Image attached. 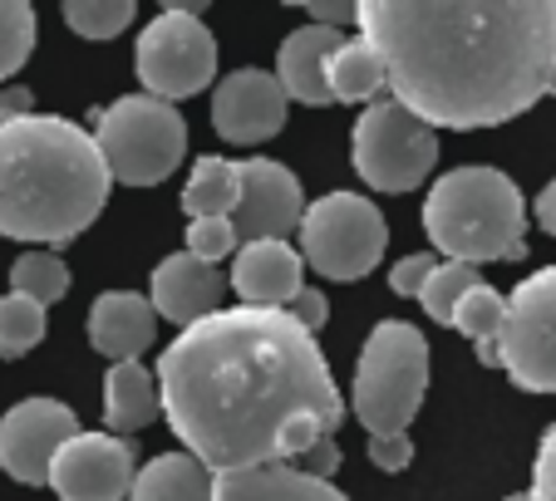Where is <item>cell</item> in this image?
I'll list each match as a JSON object with an SVG mask.
<instances>
[{
    "mask_svg": "<svg viewBox=\"0 0 556 501\" xmlns=\"http://www.w3.org/2000/svg\"><path fill=\"white\" fill-rule=\"evenodd\" d=\"M369 462L379 472H404L414 462V442L409 433H389V438H369Z\"/></svg>",
    "mask_w": 556,
    "mask_h": 501,
    "instance_id": "d6a6232c",
    "label": "cell"
},
{
    "mask_svg": "<svg viewBox=\"0 0 556 501\" xmlns=\"http://www.w3.org/2000/svg\"><path fill=\"white\" fill-rule=\"evenodd\" d=\"M79 433V418L60 398H25L0 418V467L25 487H45L50 462Z\"/></svg>",
    "mask_w": 556,
    "mask_h": 501,
    "instance_id": "4fadbf2b",
    "label": "cell"
},
{
    "mask_svg": "<svg viewBox=\"0 0 556 501\" xmlns=\"http://www.w3.org/2000/svg\"><path fill=\"white\" fill-rule=\"evenodd\" d=\"M472 285H483V281H478V266L439 261V266H433V275L424 281V291H419L424 314H433L439 324H453V310H458V300L472 291Z\"/></svg>",
    "mask_w": 556,
    "mask_h": 501,
    "instance_id": "f1b7e54d",
    "label": "cell"
},
{
    "mask_svg": "<svg viewBox=\"0 0 556 501\" xmlns=\"http://www.w3.org/2000/svg\"><path fill=\"white\" fill-rule=\"evenodd\" d=\"M64 25L85 40L104 44L134 25V0H64Z\"/></svg>",
    "mask_w": 556,
    "mask_h": 501,
    "instance_id": "4316f807",
    "label": "cell"
},
{
    "mask_svg": "<svg viewBox=\"0 0 556 501\" xmlns=\"http://www.w3.org/2000/svg\"><path fill=\"white\" fill-rule=\"evenodd\" d=\"M222 295H227V275H222L217 266L188 256V251L168 256V261H157L153 281H148V305H153V314L182 324V330L198 324V320H207V314H217Z\"/></svg>",
    "mask_w": 556,
    "mask_h": 501,
    "instance_id": "2e32d148",
    "label": "cell"
},
{
    "mask_svg": "<svg viewBox=\"0 0 556 501\" xmlns=\"http://www.w3.org/2000/svg\"><path fill=\"white\" fill-rule=\"evenodd\" d=\"M138 477V452L114 433H74L50 462V487L60 501H124Z\"/></svg>",
    "mask_w": 556,
    "mask_h": 501,
    "instance_id": "8fae6325",
    "label": "cell"
},
{
    "mask_svg": "<svg viewBox=\"0 0 556 501\" xmlns=\"http://www.w3.org/2000/svg\"><path fill=\"white\" fill-rule=\"evenodd\" d=\"M286 314H291L305 334H320V330H326V320H330V300L320 291H311V285H305V291L286 305Z\"/></svg>",
    "mask_w": 556,
    "mask_h": 501,
    "instance_id": "836d02e7",
    "label": "cell"
},
{
    "mask_svg": "<svg viewBox=\"0 0 556 501\" xmlns=\"http://www.w3.org/2000/svg\"><path fill=\"white\" fill-rule=\"evenodd\" d=\"M128 501H212V472L188 452H163L138 467Z\"/></svg>",
    "mask_w": 556,
    "mask_h": 501,
    "instance_id": "44dd1931",
    "label": "cell"
},
{
    "mask_svg": "<svg viewBox=\"0 0 556 501\" xmlns=\"http://www.w3.org/2000/svg\"><path fill=\"white\" fill-rule=\"evenodd\" d=\"M433 256L429 251H414V256H404V261H394V271H389V291L394 295H419L424 281L433 275Z\"/></svg>",
    "mask_w": 556,
    "mask_h": 501,
    "instance_id": "1f68e13d",
    "label": "cell"
},
{
    "mask_svg": "<svg viewBox=\"0 0 556 501\" xmlns=\"http://www.w3.org/2000/svg\"><path fill=\"white\" fill-rule=\"evenodd\" d=\"M138 79H143L148 99L178 104V99L202 94L217 79V40L202 25V15L188 11H163L143 25L138 35Z\"/></svg>",
    "mask_w": 556,
    "mask_h": 501,
    "instance_id": "30bf717a",
    "label": "cell"
},
{
    "mask_svg": "<svg viewBox=\"0 0 556 501\" xmlns=\"http://www.w3.org/2000/svg\"><path fill=\"white\" fill-rule=\"evenodd\" d=\"M188 256H198V261H207V266L237 256V231H231V221L227 217L192 221V227H188Z\"/></svg>",
    "mask_w": 556,
    "mask_h": 501,
    "instance_id": "f546056e",
    "label": "cell"
},
{
    "mask_svg": "<svg viewBox=\"0 0 556 501\" xmlns=\"http://www.w3.org/2000/svg\"><path fill=\"white\" fill-rule=\"evenodd\" d=\"M350 163L375 192H414L439 167V133L394 99H375L355 118Z\"/></svg>",
    "mask_w": 556,
    "mask_h": 501,
    "instance_id": "ba28073f",
    "label": "cell"
},
{
    "mask_svg": "<svg viewBox=\"0 0 556 501\" xmlns=\"http://www.w3.org/2000/svg\"><path fill=\"white\" fill-rule=\"evenodd\" d=\"M507 501H527V497H507Z\"/></svg>",
    "mask_w": 556,
    "mask_h": 501,
    "instance_id": "f35d334b",
    "label": "cell"
},
{
    "mask_svg": "<svg viewBox=\"0 0 556 501\" xmlns=\"http://www.w3.org/2000/svg\"><path fill=\"white\" fill-rule=\"evenodd\" d=\"M157 418V378L153 369H143L134 359V364H109L104 374V423L114 438H124V433H138L148 428Z\"/></svg>",
    "mask_w": 556,
    "mask_h": 501,
    "instance_id": "ffe728a7",
    "label": "cell"
},
{
    "mask_svg": "<svg viewBox=\"0 0 556 501\" xmlns=\"http://www.w3.org/2000/svg\"><path fill=\"white\" fill-rule=\"evenodd\" d=\"M157 413L207 472L295 462L345 423L326 355L286 310H217L157 355Z\"/></svg>",
    "mask_w": 556,
    "mask_h": 501,
    "instance_id": "6da1fadb",
    "label": "cell"
},
{
    "mask_svg": "<svg viewBox=\"0 0 556 501\" xmlns=\"http://www.w3.org/2000/svg\"><path fill=\"white\" fill-rule=\"evenodd\" d=\"M109 167L94 133L60 114L0 118V236L70 246L109 202Z\"/></svg>",
    "mask_w": 556,
    "mask_h": 501,
    "instance_id": "3957f363",
    "label": "cell"
},
{
    "mask_svg": "<svg viewBox=\"0 0 556 501\" xmlns=\"http://www.w3.org/2000/svg\"><path fill=\"white\" fill-rule=\"evenodd\" d=\"M301 261L315 266L326 281H359L384 256V211L359 192H326L301 217Z\"/></svg>",
    "mask_w": 556,
    "mask_h": 501,
    "instance_id": "52a82bcc",
    "label": "cell"
},
{
    "mask_svg": "<svg viewBox=\"0 0 556 501\" xmlns=\"http://www.w3.org/2000/svg\"><path fill=\"white\" fill-rule=\"evenodd\" d=\"M546 99H556V64L546 69Z\"/></svg>",
    "mask_w": 556,
    "mask_h": 501,
    "instance_id": "74e56055",
    "label": "cell"
},
{
    "mask_svg": "<svg viewBox=\"0 0 556 501\" xmlns=\"http://www.w3.org/2000/svg\"><path fill=\"white\" fill-rule=\"evenodd\" d=\"M429 241L463 266L522 261L527 256V202L503 167H453L424 197Z\"/></svg>",
    "mask_w": 556,
    "mask_h": 501,
    "instance_id": "277c9868",
    "label": "cell"
},
{
    "mask_svg": "<svg viewBox=\"0 0 556 501\" xmlns=\"http://www.w3.org/2000/svg\"><path fill=\"white\" fill-rule=\"evenodd\" d=\"M326 84H330V99H336V104H375L379 89H384V64L369 50V40L345 35V44H340L326 64Z\"/></svg>",
    "mask_w": 556,
    "mask_h": 501,
    "instance_id": "603a6c76",
    "label": "cell"
},
{
    "mask_svg": "<svg viewBox=\"0 0 556 501\" xmlns=\"http://www.w3.org/2000/svg\"><path fill=\"white\" fill-rule=\"evenodd\" d=\"M157 339V314L148 305V295L134 291H104L89 310V345L99 355H109L114 364H134L138 355H148Z\"/></svg>",
    "mask_w": 556,
    "mask_h": 501,
    "instance_id": "e0dca14e",
    "label": "cell"
},
{
    "mask_svg": "<svg viewBox=\"0 0 556 501\" xmlns=\"http://www.w3.org/2000/svg\"><path fill=\"white\" fill-rule=\"evenodd\" d=\"M237 197H242V172H237V163L202 153L188 172V188H182V211H188L192 221L231 217Z\"/></svg>",
    "mask_w": 556,
    "mask_h": 501,
    "instance_id": "7402d4cb",
    "label": "cell"
},
{
    "mask_svg": "<svg viewBox=\"0 0 556 501\" xmlns=\"http://www.w3.org/2000/svg\"><path fill=\"white\" fill-rule=\"evenodd\" d=\"M286 108L291 99L281 94V84L276 74L266 69H237L217 84V94H212V124L227 143H266L286 128Z\"/></svg>",
    "mask_w": 556,
    "mask_h": 501,
    "instance_id": "5bb4252c",
    "label": "cell"
},
{
    "mask_svg": "<svg viewBox=\"0 0 556 501\" xmlns=\"http://www.w3.org/2000/svg\"><path fill=\"white\" fill-rule=\"evenodd\" d=\"M493 369H503L522 394H556V266H542L507 295Z\"/></svg>",
    "mask_w": 556,
    "mask_h": 501,
    "instance_id": "9c48e42d",
    "label": "cell"
},
{
    "mask_svg": "<svg viewBox=\"0 0 556 501\" xmlns=\"http://www.w3.org/2000/svg\"><path fill=\"white\" fill-rule=\"evenodd\" d=\"M384 89L419 124L497 128L546 99L556 0H355Z\"/></svg>",
    "mask_w": 556,
    "mask_h": 501,
    "instance_id": "7a4b0ae2",
    "label": "cell"
},
{
    "mask_svg": "<svg viewBox=\"0 0 556 501\" xmlns=\"http://www.w3.org/2000/svg\"><path fill=\"white\" fill-rule=\"evenodd\" d=\"M212 501H350V497L336 481L305 477L291 462H271V467L212 472Z\"/></svg>",
    "mask_w": 556,
    "mask_h": 501,
    "instance_id": "d6986e66",
    "label": "cell"
},
{
    "mask_svg": "<svg viewBox=\"0 0 556 501\" xmlns=\"http://www.w3.org/2000/svg\"><path fill=\"white\" fill-rule=\"evenodd\" d=\"M503 310H507V295H497L493 285H472L458 300V310H453V330H458L463 339H472V349H478V359H483L488 369H493V345H497V330H503Z\"/></svg>",
    "mask_w": 556,
    "mask_h": 501,
    "instance_id": "cb8c5ba5",
    "label": "cell"
},
{
    "mask_svg": "<svg viewBox=\"0 0 556 501\" xmlns=\"http://www.w3.org/2000/svg\"><path fill=\"white\" fill-rule=\"evenodd\" d=\"M305 15H311V25H326V30H340V35H345V25H355V5L350 0H311Z\"/></svg>",
    "mask_w": 556,
    "mask_h": 501,
    "instance_id": "d590c367",
    "label": "cell"
},
{
    "mask_svg": "<svg viewBox=\"0 0 556 501\" xmlns=\"http://www.w3.org/2000/svg\"><path fill=\"white\" fill-rule=\"evenodd\" d=\"M45 330H50L45 305L25 300V295H5V300H0V359L30 355V349L45 339Z\"/></svg>",
    "mask_w": 556,
    "mask_h": 501,
    "instance_id": "484cf974",
    "label": "cell"
},
{
    "mask_svg": "<svg viewBox=\"0 0 556 501\" xmlns=\"http://www.w3.org/2000/svg\"><path fill=\"white\" fill-rule=\"evenodd\" d=\"M94 147L109 167V182L157 188L178 172L182 153H188V124L163 99L124 94L94 114Z\"/></svg>",
    "mask_w": 556,
    "mask_h": 501,
    "instance_id": "8992f818",
    "label": "cell"
},
{
    "mask_svg": "<svg viewBox=\"0 0 556 501\" xmlns=\"http://www.w3.org/2000/svg\"><path fill=\"white\" fill-rule=\"evenodd\" d=\"M35 50V5L30 0H0V84L15 79Z\"/></svg>",
    "mask_w": 556,
    "mask_h": 501,
    "instance_id": "83f0119b",
    "label": "cell"
},
{
    "mask_svg": "<svg viewBox=\"0 0 556 501\" xmlns=\"http://www.w3.org/2000/svg\"><path fill=\"white\" fill-rule=\"evenodd\" d=\"M340 44H345V35L326 30V25H301V30L286 35L281 60H276V84H281V94L295 99V104H311V108L336 104V99H330V84H326V64Z\"/></svg>",
    "mask_w": 556,
    "mask_h": 501,
    "instance_id": "ac0fdd59",
    "label": "cell"
},
{
    "mask_svg": "<svg viewBox=\"0 0 556 501\" xmlns=\"http://www.w3.org/2000/svg\"><path fill=\"white\" fill-rule=\"evenodd\" d=\"M429 394V339L419 324L384 320L369 330L355 364V398L350 413L365 423L369 438H389L414 423Z\"/></svg>",
    "mask_w": 556,
    "mask_h": 501,
    "instance_id": "5b68a950",
    "label": "cell"
},
{
    "mask_svg": "<svg viewBox=\"0 0 556 501\" xmlns=\"http://www.w3.org/2000/svg\"><path fill=\"white\" fill-rule=\"evenodd\" d=\"M340 467V448H336V438H320V442H311V448L295 458V472H305V477H320V481H330V472Z\"/></svg>",
    "mask_w": 556,
    "mask_h": 501,
    "instance_id": "e575fe53",
    "label": "cell"
},
{
    "mask_svg": "<svg viewBox=\"0 0 556 501\" xmlns=\"http://www.w3.org/2000/svg\"><path fill=\"white\" fill-rule=\"evenodd\" d=\"M527 501H556V423L542 433V442H536L532 491H527Z\"/></svg>",
    "mask_w": 556,
    "mask_h": 501,
    "instance_id": "4dcf8cb0",
    "label": "cell"
},
{
    "mask_svg": "<svg viewBox=\"0 0 556 501\" xmlns=\"http://www.w3.org/2000/svg\"><path fill=\"white\" fill-rule=\"evenodd\" d=\"M301 275H305V261L295 246H286V241H247L231 256L227 285L252 310H286L305 291Z\"/></svg>",
    "mask_w": 556,
    "mask_h": 501,
    "instance_id": "9a60e30c",
    "label": "cell"
},
{
    "mask_svg": "<svg viewBox=\"0 0 556 501\" xmlns=\"http://www.w3.org/2000/svg\"><path fill=\"white\" fill-rule=\"evenodd\" d=\"M237 172H242V197H237V207L227 217L231 231H237V246H247V241H286L305 217L301 178L276 157H247V163H237Z\"/></svg>",
    "mask_w": 556,
    "mask_h": 501,
    "instance_id": "7c38bea8",
    "label": "cell"
},
{
    "mask_svg": "<svg viewBox=\"0 0 556 501\" xmlns=\"http://www.w3.org/2000/svg\"><path fill=\"white\" fill-rule=\"evenodd\" d=\"M536 227L546 231V236H556V178L542 188V197H536Z\"/></svg>",
    "mask_w": 556,
    "mask_h": 501,
    "instance_id": "8d00e7d4",
    "label": "cell"
},
{
    "mask_svg": "<svg viewBox=\"0 0 556 501\" xmlns=\"http://www.w3.org/2000/svg\"><path fill=\"white\" fill-rule=\"evenodd\" d=\"M11 295H25V300L50 310L54 300L70 295V266L54 251H25L21 261L11 266Z\"/></svg>",
    "mask_w": 556,
    "mask_h": 501,
    "instance_id": "d4e9b609",
    "label": "cell"
}]
</instances>
